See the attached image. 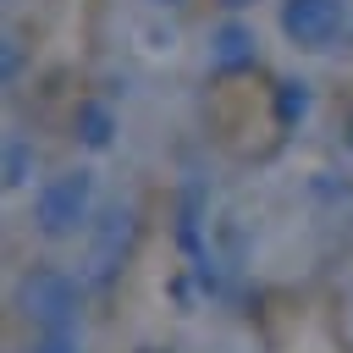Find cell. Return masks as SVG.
Masks as SVG:
<instances>
[{"label":"cell","instance_id":"cell-3","mask_svg":"<svg viewBox=\"0 0 353 353\" xmlns=\"http://www.w3.org/2000/svg\"><path fill=\"white\" fill-rule=\"evenodd\" d=\"M215 61H221V66H248V61H254V33L237 28V22H226V28L215 33Z\"/></svg>","mask_w":353,"mask_h":353},{"label":"cell","instance_id":"cell-1","mask_svg":"<svg viewBox=\"0 0 353 353\" xmlns=\"http://www.w3.org/2000/svg\"><path fill=\"white\" fill-rule=\"evenodd\" d=\"M347 28V0H281V33L303 50H331Z\"/></svg>","mask_w":353,"mask_h":353},{"label":"cell","instance_id":"cell-7","mask_svg":"<svg viewBox=\"0 0 353 353\" xmlns=\"http://www.w3.org/2000/svg\"><path fill=\"white\" fill-rule=\"evenodd\" d=\"M165 6H176V0H165Z\"/></svg>","mask_w":353,"mask_h":353},{"label":"cell","instance_id":"cell-5","mask_svg":"<svg viewBox=\"0 0 353 353\" xmlns=\"http://www.w3.org/2000/svg\"><path fill=\"white\" fill-rule=\"evenodd\" d=\"M22 165H28V149L11 143V182H22Z\"/></svg>","mask_w":353,"mask_h":353},{"label":"cell","instance_id":"cell-2","mask_svg":"<svg viewBox=\"0 0 353 353\" xmlns=\"http://www.w3.org/2000/svg\"><path fill=\"white\" fill-rule=\"evenodd\" d=\"M83 204H88V176L83 171H66L50 188H39V226L44 232H72L83 221Z\"/></svg>","mask_w":353,"mask_h":353},{"label":"cell","instance_id":"cell-4","mask_svg":"<svg viewBox=\"0 0 353 353\" xmlns=\"http://www.w3.org/2000/svg\"><path fill=\"white\" fill-rule=\"evenodd\" d=\"M77 127H83V138H88L94 149H105V143H110V127H116V121H110V110H105V105H94V99H88V105L77 110Z\"/></svg>","mask_w":353,"mask_h":353},{"label":"cell","instance_id":"cell-6","mask_svg":"<svg viewBox=\"0 0 353 353\" xmlns=\"http://www.w3.org/2000/svg\"><path fill=\"white\" fill-rule=\"evenodd\" d=\"M221 6H232V11H243V6H254V0H221Z\"/></svg>","mask_w":353,"mask_h":353}]
</instances>
